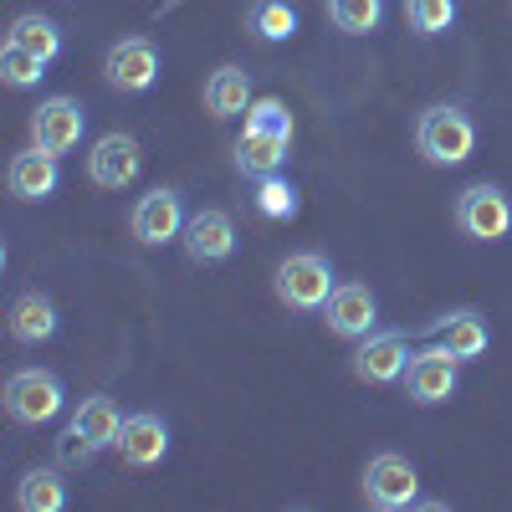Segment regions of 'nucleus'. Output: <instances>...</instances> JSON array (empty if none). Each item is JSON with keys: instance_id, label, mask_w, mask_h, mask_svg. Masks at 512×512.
I'll return each instance as SVG.
<instances>
[{"instance_id": "f257e3e1", "label": "nucleus", "mask_w": 512, "mask_h": 512, "mask_svg": "<svg viewBox=\"0 0 512 512\" xmlns=\"http://www.w3.org/2000/svg\"><path fill=\"white\" fill-rule=\"evenodd\" d=\"M415 144H420L425 159L441 164V169L466 164V159H472V149H477V123H472V113L456 108V103H436V108L420 113Z\"/></svg>"}, {"instance_id": "f03ea898", "label": "nucleus", "mask_w": 512, "mask_h": 512, "mask_svg": "<svg viewBox=\"0 0 512 512\" xmlns=\"http://www.w3.org/2000/svg\"><path fill=\"white\" fill-rule=\"evenodd\" d=\"M118 431H123L118 405H113L108 395H88V400H77L67 431H62V441H57V456L72 461V466H77V461H93L98 451L118 446Z\"/></svg>"}, {"instance_id": "7ed1b4c3", "label": "nucleus", "mask_w": 512, "mask_h": 512, "mask_svg": "<svg viewBox=\"0 0 512 512\" xmlns=\"http://www.w3.org/2000/svg\"><path fill=\"white\" fill-rule=\"evenodd\" d=\"M272 287H277V297L287 308H297V313H318L328 297H333V267H328V256H318V251H292L287 262L277 267V277H272Z\"/></svg>"}, {"instance_id": "20e7f679", "label": "nucleus", "mask_w": 512, "mask_h": 512, "mask_svg": "<svg viewBox=\"0 0 512 512\" xmlns=\"http://www.w3.org/2000/svg\"><path fill=\"white\" fill-rule=\"evenodd\" d=\"M67 405V390L52 369H16L6 379V415L16 425H47Z\"/></svg>"}, {"instance_id": "39448f33", "label": "nucleus", "mask_w": 512, "mask_h": 512, "mask_svg": "<svg viewBox=\"0 0 512 512\" xmlns=\"http://www.w3.org/2000/svg\"><path fill=\"white\" fill-rule=\"evenodd\" d=\"M364 497H369V507H379V512L415 507V502H420V472H415L400 451H379V456L364 466Z\"/></svg>"}, {"instance_id": "423d86ee", "label": "nucleus", "mask_w": 512, "mask_h": 512, "mask_svg": "<svg viewBox=\"0 0 512 512\" xmlns=\"http://www.w3.org/2000/svg\"><path fill=\"white\" fill-rule=\"evenodd\" d=\"M456 231L472 241H502L512 231V200L497 185H472L456 200Z\"/></svg>"}, {"instance_id": "0eeeda50", "label": "nucleus", "mask_w": 512, "mask_h": 512, "mask_svg": "<svg viewBox=\"0 0 512 512\" xmlns=\"http://www.w3.org/2000/svg\"><path fill=\"white\" fill-rule=\"evenodd\" d=\"M103 77L113 93H149L159 77V47L149 36H123L103 57Z\"/></svg>"}, {"instance_id": "6e6552de", "label": "nucleus", "mask_w": 512, "mask_h": 512, "mask_svg": "<svg viewBox=\"0 0 512 512\" xmlns=\"http://www.w3.org/2000/svg\"><path fill=\"white\" fill-rule=\"evenodd\" d=\"M82 128H88V108H82L77 98H47L31 113V144L62 159L82 144Z\"/></svg>"}, {"instance_id": "1a4fd4ad", "label": "nucleus", "mask_w": 512, "mask_h": 512, "mask_svg": "<svg viewBox=\"0 0 512 512\" xmlns=\"http://www.w3.org/2000/svg\"><path fill=\"white\" fill-rule=\"evenodd\" d=\"M139 169H144V154H139V139L134 134H123V128H113V134H103L88 154V180L98 190H128L139 180Z\"/></svg>"}, {"instance_id": "9d476101", "label": "nucleus", "mask_w": 512, "mask_h": 512, "mask_svg": "<svg viewBox=\"0 0 512 512\" xmlns=\"http://www.w3.org/2000/svg\"><path fill=\"white\" fill-rule=\"evenodd\" d=\"M410 338L405 333H369L364 344L354 349V374L364 379V384H395V379H405V369H410Z\"/></svg>"}, {"instance_id": "9b49d317", "label": "nucleus", "mask_w": 512, "mask_h": 512, "mask_svg": "<svg viewBox=\"0 0 512 512\" xmlns=\"http://www.w3.org/2000/svg\"><path fill=\"white\" fill-rule=\"evenodd\" d=\"M185 205H180V190H149V195H139V205H134V236L144 241V246H164V241H175V236H185Z\"/></svg>"}, {"instance_id": "f8f14e48", "label": "nucleus", "mask_w": 512, "mask_h": 512, "mask_svg": "<svg viewBox=\"0 0 512 512\" xmlns=\"http://www.w3.org/2000/svg\"><path fill=\"white\" fill-rule=\"evenodd\" d=\"M323 323L333 338H369L374 323H379V303H374V292L359 287V282H344V287H333V297L323 303Z\"/></svg>"}, {"instance_id": "ddd939ff", "label": "nucleus", "mask_w": 512, "mask_h": 512, "mask_svg": "<svg viewBox=\"0 0 512 512\" xmlns=\"http://www.w3.org/2000/svg\"><path fill=\"white\" fill-rule=\"evenodd\" d=\"M405 395H410L415 405H441V400H451V395H456V359H451L441 344L420 349V354L410 359V369H405Z\"/></svg>"}, {"instance_id": "4468645a", "label": "nucleus", "mask_w": 512, "mask_h": 512, "mask_svg": "<svg viewBox=\"0 0 512 512\" xmlns=\"http://www.w3.org/2000/svg\"><path fill=\"white\" fill-rule=\"evenodd\" d=\"M180 241L190 251V262L216 267V262H226V256L236 251V221L226 216V210H195V216L185 221Z\"/></svg>"}, {"instance_id": "2eb2a0df", "label": "nucleus", "mask_w": 512, "mask_h": 512, "mask_svg": "<svg viewBox=\"0 0 512 512\" xmlns=\"http://www.w3.org/2000/svg\"><path fill=\"white\" fill-rule=\"evenodd\" d=\"M118 451H123V461L134 466V472H149V466H159L169 456V425L154 410L128 415L123 431H118Z\"/></svg>"}, {"instance_id": "dca6fc26", "label": "nucleus", "mask_w": 512, "mask_h": 512, "mask_svg": "<svg viewBox=\"0 0 512 512\" xmlns=\"http://www.w3.org/2000/svg\"><path fill=\"white\" fill-rule=\"evenodd\" d=\"M6 185H11L16 200H52L57 185H62V164H57V154H47V149L31 144V149H21V154L11 159Z\"/></svg>"}, {"instance_id": "f3484780", "label": "nucleus", "mask_w": 512, "mask_h": 512, "mask_svg": "<svg viewBox=\"0 0 512 512\" xmlns=\"http://www.w3.org/2000/svg\"><path fill=\"white\" fill-rule=\"evenodd\" d=\"M431 333H436V344H441L456 364H466V359H482V354H487V344H492V333H487L482 313H472V308L436 318V328H431Z\"/></svg>"}, {"instance_id": "a211bd4d", "label": "nucleus", "mask_w": 512, "mask_h": 512, "mask_svg": "<svg viewBox=\"0 0 512 512\" xmlns=\"http://www.w3.org/2000/svg\"><path fill=\"white\" fill-rule=\"evenodd\" d=\"M287 144L282 134H262V128H246V134L236 139V169L246 180H267V175H282L287 164Z\"/></svg>"}, {"instance_id": "6ab92c4d", "label": "nucleus", "mask_w": 512, "mask_h": 512, "mask_svg": "<svg viewBox=\"0 0 512 512\" xmlns=\"http://www.w3.org/2000/svg\"><path fill=\"white\" fill-rule=\"evenodd\" d=\"M251 108V72L246 67H216L205 77V113L210 118H236Z\"/></svg>"}, {"instance_id": "aec40b11", "label": "nucleus", "mask_w": 512, "mask_h": 512, "mask_svg": "<svg viewBox=\"0 0 512 512\" xmlns=\"http://www.w3.org/2000/svg\"><path fill=\"white\" fill-rule=\"evenodd\" d=\"M62 318L52 308V297H41V292H26L11 303V338L16 344H47V338H57Z\"/></svg>"}, {"instance_id": "412c9836", "label": "nucleus", "mask_w": 512, "mask_h": 512, "mask_svg": "<svg viewBox=\"0 0 512 512\" xmlns=\"http://www.w3.org/2000/svg\"><path fill=\"white\" fill-rule=\"evenodd\" d=\"M16 507L21 512H62L67 507V482L57 466H31L16 487Z\"/></svg>"}, {"instance_id": "4be33fe9", "label": "nucleus", "mask_w": 512, "mask_h": 512, "mask_svg": "<svg viewBox=\"0 0 512 512\" xmlns=\"http://www.w3.org/2000/svg\"><path fill=\"white\" fill-rule=\"evenodd\" d=\"M6 41H16V47H26V52H36L41 62H57V57H62V31H57L52 16H41V11L16 16L11 31H6Z\"/></svg>"}, {"instance_id": "5701e85b", "label": "nucleus", "mask_w": 512, "mask_h": 512, "mask_svg": "<svg viewBox=\"0 0 512 512\" xmlns=\"http://www.w3.org/2000/svg\"><path fill=\"white\" fill-rule=\"evenodd\" d=\"M251 31H256V41H287V36H297L292 0H256V6H251Z\"/></svg>"}, {"instance_id": "b1692460", "label": "nucleus", "mask_w": 512, "mask_h": 512, "mask_svg": "<svg viewBox=\"0 0 512 512\" xmlns=\"http://www.w3.org/2000/svg\"><path fill=\"white\" fill-rule=\"evenodd\" d=\"M328 21L349 36H369L384 21V0H328Z\"/></svg>"}, {"instance_id": "393cba45", "label": "nucleus", "mask_w": 512, "mask_h": 512, "mask_svg": "<svg viewBox=\"0 0 512 512\" xmlns=\"http://www.w3.org/2000/svg\"><path fill=\"white\" fill-rule=\"evenodd\" d=\"M297 185L282 180V175H267V180H256V210H262L267 221H292L297 216Z\"/></svg>"}, {"instance_id": "a878e982", "label": "nucleus", "mask_w": 512, "mask_h": 512, "mask_svg": "<svg viewBox=\"0 0 512 512\" xmlns=\"http://www.w3.org/2000/svg\"><path fill=\"white\" fill-rule=\"evenodd\" d=\"M405 21L415 36H441L456 21V0H405Z\"/></svg>"}, {"instance_id": "bb28decb", "label": "nucleus", "mask_w": 512, "mask_h": 512, "mask_svg": "<svg viewBox=\"0 0 512 512\" xmlns=\"http://www.w3.org/2000/svg\"><path fill=\"white\" fill-rule=\"evenodd\" d=\"M47 67L52 62H41L36 52L16 47V41H6V52H0V77H6L11 88H36V82L47 77Z\"/></svg>"}, {"instance_id": "cd10ccee", "label": "nucleus", "mask_w": 512, "mask_h": 512, "mask_svg": "<svg viewBox=\"0 0 512 512\" xmlns=\"http://www.w3.org/2000/svg\"><path fill=\"white\" fill-rule=\"evenodd\" d=\"M246 128H262V134H282V139H292V113H287L282 98H256V103L246 108Z\"/></svg>"}]
</instances>
